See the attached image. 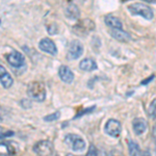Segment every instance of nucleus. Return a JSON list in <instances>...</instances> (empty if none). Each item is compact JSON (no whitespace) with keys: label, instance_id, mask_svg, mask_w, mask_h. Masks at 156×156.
<instances>
[{"label":"nucleus","instance_id":"obj_1","mask_svg":"<svg viewBox=\"0 0 156 156\" xmlns=\"http://www.w3.org/2000/svg\"><path fill=\"white\" fill-rule=\"evenodd\" d=\"M27 95L30 99L37 102H42L46 99V87L41 81L30 82L27 87Z\"/></svg>","mask_w":156,"mask_h":156},{"label":"nucleus","instance_id":"obj_2","mask_svg":"<svg viewBox=\"0 0 156 156\" xmlns=\"http://www.w3.org/2000/svg\"><path fill=\"white\" fill-rule=\"evenodd\" d=\"M65 143L70 149L75 151V152L83 151L87 147L83 138L77 134H73V133H69L65 136Z\"/></svg>","mask_w":156,"mask_h":156},{"label":"nucleus","instance_id":"obj_3","mask_svg":"<svg viewBox=\"0 0 156 156\" xmlns=\"http://www.w3.org/2000/svg\"><path fill=\"white\" fill-rule=\"evenodd\" d=\"M95 29V23L90 19H82L73 26V32L78 37H84Z\"/></svg>","mask_w":156,"mask_h":156},{"label":"nucleus","instance_id":"obj_4","mask_svg":"<svg viewBox=\"0 0 156 156\" xmlns=\"http://www.w3.org/2000/svg\"><path fill=\"white\" fill-rule=\"evenodd\" d=\"M128 11L131 12L132 15H138V16L144 17L147 20H152L153 17H154L152 9L150 6L145 5V4L142 3L131 4V5L128 6Z\"/></svg>","mask_w":156,"mask_h":156},{"label":"nucleus","instance_id":"obj_5","mask_svg":"<svg viewBox=\"0 0 156 156\" xmlns=\"http://www.w3.org/2000/svg\"><path fill=\"white\" fill-rule=\"evenodd\" d=\"M34 152L39 155H52L54 153V148L49 140H40L34 146Z\"/></svg>","mask_w":156,"mask_h":156},{"label":"nucleus","instance_id":"obj_6","mask_svg":"<svg viewBox=\"0 0 156 156\" xmlns=\"http://www.w3.org/2000/svg\"><path fill=\"white\" fill-rule=\"evenodd\" d=\"M83 53V46L78 40H74L70 43L69 45V50H68V59L74 60L79 58Z\"/></svg>","mask_w":156,"mask_h":156},{"label":"nucleus","instance_id":"obj_7","mask_svg":"<svg viewBox=\"0 0 156 156\" xmlns=\"http://www.w3.org/2000/svg\"><path fill=\"white\" fill-rule=\"evenodd\" d=\"M5 58L7 60V62H9L12 67H15V68H21V67H23L25 64L24 55L22 54L21 52L17 51V50H14L11 53L6 54Z\"/></svg>","mask_w":156,"mask_h":156},{"label":"nucleus","instance_id":"obj_8","mask_svg":"<svg viewBox=\"0 0 156 156\" xmlns=\"http://www.w3.org/2000/svg\"><path fill=\"white\" fill-rule=\"evenodd\" d=\"M104 129L108 135L112 137H118L121 134V131H122V125L118 120L110 119L106 122Z\"/></svg>","mask_w":156,"mask_h":156},{"label":"nucleus","instance_id":"obj_9","mask_svg":"<svg viewBox=\"0 0 156 156\" xmlns=\"http://www.w3.org/2000/svg\"><path fill=\"white\" fill-rule=\"evenodd\" d=\"M39 47L42 51L46 52V53H48L50 55L57 54V48H56V46H55L54 42L50 39H47V37L43 39L42 41L39 43Z\"/></svg>","mask_w":156,"mask_h":156},{"label":"nucleus","instance_id":"obj_10","mask_svg":"<svg viewBox=\"0 0 156 156\" xmlns=\"http://www.w3.org/2000/svg\"><path fill=\"white\" fill-rule=\"evenodd\" d=\"M0 83L4 89H9L14 83V79L11 74L6 71V69L2 65H0Z\"/></svg>","mask_w":156,"mask_h":156},{"label":"nucleus","instance_id":"obj_11","mask_svg":"<svg viewBox=\"0 0 156 156\" xmlns=\"http://www.w3.org/2000/svg\"><path fill=\"white\" fill-rule=\"evenodd\" d=\"M132 128L133 131L136 135H142L143 133L146 132L148 128V124L146 122L145 119H142V118H136V119L133 120L132 122Z\"/></svg>","mask_w":156,"mask_h":156},{"label":"nucleus","instance_id":"obj_12","mask_svg":"<svg viewBox=\"0 0 156 156\" xmlns=\"http://www.w3.org/2000/svg\"><path fill=\"white\" fill-rule=\"evenodd\" d=\"M58 75L60 79L62 80L66 83H72L73 80H74V74L71 71L69 67L67 66H60L58 69Z\"/></svg>","mask_w":156,"mask_h":156},{"label":"nucleus","instance_id":"obj_13","mask_svg":"<svg viewBox=\"0 0 156 156\" xmlns=\"http://www.w3.org/2000/svg\"><path fill=\"white\" fill-rule=\"evenodd\" d=\"M110 34L114 39L118 40L120 42H128L131 37L128 32L124 31L122 28H114L112 30H110Z\"/></svg>","mask_w":156,"mask_h":156},{"label":"nucleus","instance_id":"obj_14","mask_svg":"<svg viewBox=\"0 0 156 156\" xmlns=\"http://www.w3.org/2000/svg\"><path fill=\"white\" fill-rule=\"evenodd\" d=\"M79 68L84 72H92L94 70H96L98 66L94 59L92 58H84L83 60H81L79 64Z\"/></svg>","mask_w":156,"mask_h":156},{"label":"nucleus","instance_id":"obj_15","mask_svg":"<svg viewBox=\"0 0 156 156\" xmlns=\"http://www.w3.org/2000/svg\"><path fill=\"white\" fill-rule=\"evenodd\" d=\"M65 15L71 20H76L79 18L80 16V11L75 4H69L65 9Z\"/></svg>","mask_w":156,"mask_h":156},{"label":"nucleus","instance_id":"obj_16","mask_svg":"<svg viewBox=\"0 0 156 156\" xmlns=\"http://www.w3.org/2000/svg\"><path fill=\"white\" fill-rule=\"evenodd\" d=\"M105 24L107 26H109L110 28H123V24L122 21L115 16H112V15H107L105 17Z\"/></svg>","mask_w":156,"mask_h":156},{"label":"nucleus","instance_id":"obj_17","mask_svg":"<svg viewBox=\"0 0 156 156\" xmlns=\"http://www.w3.org/2000/svg\"><path fill=\"white\" fill-rule=\"evenodd\" d=\"M16 153L14 147H12L9 143H1L0 144V154L1 155H12Z\"/></svg>","mask_w":156,"mask_h":156},{"label":"nucleus","instance_id":"obj_18","mask_svg":"<svg viewBox=\"0 0 156 156\" xmlns=\"http://www.w3.org/2000/svg\"><path fill=\"white\" fill-rule=\"evenodd\" d=\"M128 148H129L130 155H140V149L138 145L135 142L130 140V142L128 143Z\"/></svg>","mask_w":156,"mask_h":156},{"label":"nucleus","instance_id":"obj_19","mask_svg":"<svg viewBox=\"0 0 156 156\" xmlns=\"http://www.w3.org/2000/svg\"><path fill=\"white\" fill-rule=\"evenodd\" d=\"M148 114L152 119H156V98L150 103L149 108H148Z\"/></svg>","mask_w":156,"mask_h":156},{"label":"nucleus","instance_id":"obj_20","mask_svg":"<svg viewBox=\"0 0 156 156\" xmlns=\"http://www.w3.org/2000/svg\"><path fill=\"white\" fill-rule=\"evenodd\" d=\"M59 117H60V112H53V114L44 117V121H46V122H53V121L58 120Z\"/></svg>","mask_w":156,"mask_h":156},{"label":"nucleus","instance_id":"obj_21","mask_svg":"<svg viewBox=\"0 0 156 156\" xmlns=\"http://www.w3.org/2000/svg\"><path fill=\"white\" fill-rule=\"evenodd\" d=\"M14 134H15V132H12V131H7V132H2V133H0V140H3V138H5V137L12 136Z\"/></svg>","mask_w":156,"mask_h":156},{"label":"nucleus","instance_id":"obj_22","mask_svg":"<svg viewBox=\"0 0 156 156\" xmlns=\"http://www.w3.org/2000/svg\"><path fill=\"white\" fill-rule=\"evenodd\" d=\"M97 154H98V151L96 149V147H95L94 145H90V150H89V152H87V155H97Z\"/></svg>","mask_w":156,"mask_h":156},{"label":"nucleus","instance_id":"obj_23","mask_svg":"<svg viewBox=\"0 0 156 156\" xmlns=\"http://www.w3.org/2000/svg\"><path fill=\"white\" fill-rule=\"evenodd\" d=\"M152 134H153V137H154V140H156V124L154 125V127H153V131H152Z\"/></svg>","mask_w":156,"mask_h":156},{"label":"nucleus","instance_id":"obj_24","mask_svg":"<svg viewBox=\"0 0 156 156\" xmlns=\"http://www.w3.org/2000/svg\"><path fill=\"white\" fill-rule=\"evenodd\" d=\"M143 1H146L148 3H154V2H156V0H143Z\"/></svg>","mask_w":156,"mask_h":156},{"label":"nucleus","instance_id":"obj_25","mask_svg":"<svg viewBox=\"0 0 156 156\" xmlns=\"http://www.w3.org/2000/svg\"><path fill=\"white\" fill-rule=\"evenodd\" d=\"M1 131H2V127L0 126V132H1Z\"/></svg>","mask_w":156,"mask_h":156},{"label":"nucleus","instance_id":"obj_26","mask_svg":"<svg viewBox=\"0 0 156 156\" xmlns=\"http://www.w3.org/2000/svg\"><path fill=\"white\" fill-rule=\"evenodd\" d=\"M0 24H1V20H0Z\"/></svg>","mask_w":156,"mask_h":156},{"label":"nucleus","instance_id":"obj_27","mask_svg":"<svg viewBox=\"0 0 156 156\" xmlns=\"http://www.w3.org/2000/svg\"><path fill=\"white\" fill-rule=\"evenodd\" d=\"M0 119H1V118H0Z\"/></svg>","mask_w":156,"mask_h":156}]
</instances>
